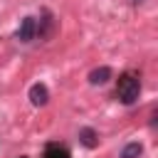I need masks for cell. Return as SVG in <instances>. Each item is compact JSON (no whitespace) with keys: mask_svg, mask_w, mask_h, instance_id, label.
I'll return each instance as SVG.
<instances>
[{"mask_svg":"<svg viewBox=\"0 0 158 158\" xmlns=\"http://www.w3.org/2000/svg\"><path fill=\"white\" fill-rule=\"evenodd\" d=\"M141 94V77L136 72H126L116 81V96L121 104H133Z\"/></svg>","mask_w":158,"mask_h":158,"instance_id":"6da1fadb","label":"cell"},{"mask_svg":"<svg viewBox=\"0 0 158 158\" xmlns=\"http://www.w3.org/2000/svg\"><path fill=\"white\" fill-rule=\"evenodd\" d=\"M35 37H37V20L35 17H25L22 25L17 27V40L20 42H30Z\"/></svg>","mask_w":158,"mask_h":158,"instance_id":"7a4b0ae2","label":"cell"},{"mask_svg":"<svg viewBox=\"0 0 158 158\" xmlns=\"http://www.w3.org/2000/svg\"><path fill=\"white\" fill-rule=\"evenodd\" d=\"M30 101H32L35 106H44V104L49 101V89H47L44 84H32V86H30Z\"/></svg>","mask_w":158,"mask_h":158,"instance_id":"3957f363","label":"cell"},{"mask_svg":"<svg viewBox=\"0 0 158 158\" xmlns=\"http://www.w3.org/2000/svg\"><path fill=\"white\" fill-rule=\"evenodd\" d=\"M111 79V67H96V69H91L89 72V84H106Z\"/></svg>","mask_w":158,"mask_h":158,"instance_id":"277c9868","label":"cell"},{"mask_svg":"<svg viewBox=\"0 0 158 158\" xmlns=\"http://www.w3.org/2000/svg\"><path fill=\"white\" fill-rule=\"evenodd\" d=\"M42 158H69V151H67L62 143L52 141V143L44 146V156H42Z\"/></svg>","mask_w":158,"mask_h":158,"instance_id":"5b68a950","label":"cell"},{"mask_svg":"<svg viewBox=\"0 0 158 158\" xmlns=\"http://www.w3.org/2000/svg\"><path fill=\"white\" fill-rule=\"evenodd\" d=\"M79 141H81V146H86V148H96L99 133H96L94 128H81V131H79Z\"/></svg>","mask_w":158,"mask_h":158,"instance_id":"8992f818","label":"cell"},{"mask_svg":"<svg viewBox=\"0 0 158 158\" xmlns=\"http://www.w3.org/2000/svg\"><path fill=\"white\" fill-rule=\"evenodd\" d=\"M141 153H143V146H141L138 141H131V143H126V146H123L121 158H138Z\"/></svg>","mask_w":158,"mask_h":158,"instance_id":"52a82bcc","label":"cell"},{"mask_svg":"<svg viewBox=\"0 0 158 158\" xmlns=\"http://www.w3.org/2000/svg\"><path fill=\"white\" fill-rule=\"evenodd\" d=\"M131 2H141V0H131Z\"/></svg>","mask_w":158,"mask_h":158,"instance_id":"ba28073f","label":"cell"}]
</instances>
